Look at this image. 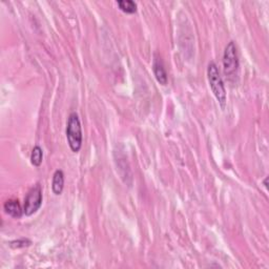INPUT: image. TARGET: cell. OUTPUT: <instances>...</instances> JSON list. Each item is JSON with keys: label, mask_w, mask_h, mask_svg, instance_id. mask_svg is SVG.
<instances>
[{"label": "cell", "mask_w": 269, "mask_h": 269, "mask_svg": "<svg viewBox=\"0 0 269 269\" xmlns=\"http://www.w3.org/2000/svg\"><path fill=\"white\" fill-rule=\"evenodd\" d=\"M207 78H208L210 90H212L216 99L218 100V102L220 103L222 108H224L227 100L226 90H225V85L223 82V79L220 75L219 69H218L217 64L214 61H212L208 64Z\"/></svg>", "instance_id": "1"}, {"label": "cell", "mask_w": 269, "mask_h": 269, "mask_svg": "<svg viewBox=\"0 0 269 269\" xmlns=\"http://www.w3.org/2000/svg\"><path fill=\"white\" fill-rule=\"evenodd\" d=\"M67 139L72 151L78 152L82 147V127L77 113H71L67 124Z\"/></svg>", "instance_id": "2"}, {"label": "cell", "mask_w": 269, "mask_h": 269, "mask_svg": "<svg viewBox=\"0 0 269 269\" xmlns=\"http://www.w3.org/2000/svg\"><path fill=\"white\" fill-rule=\"evenodd\" d=\"M239 57L237 47L234 41H230L225 48L223 54V70L226 78L235 77L239 70Z\"/></svg>", "instance_id": "3"}, {"label": "cell", "mask_w": 269, "mask_h": 269, "mask_svg": "<svg viewBox=\"0 0 269 269\" xmlns=\"http://www.w3.org/2000/svg\"><path fill=\"white\" fill-rule=\"evenodd\" d=\"M42 205V190L40 184H36L34 187H32L30 192L27 193L25 200H24V213L25 216L30 217L38 212V209Z\"/></svg>", "instance_id": "4"}, {"label": "cell", "mask_w": 269, "mask_h": 269, "mask_svg": "<svg viewBox=\"0 0 269 269\" xmlns=\"http://www.w3.org/2000/svg\"><path fill=\"white\" fill-rule=\"evenodd\" d=\"M152 71H154V74H155L157 81L160 84L166 85L167 84V73L165 71L162 58L160 57V55H158V54H155V56H154V62H152Z\"/></svg>", "instance_id": "5"}, {"label": "cell", "mask_w": 269, "mask_h": 269, "mask_svg": "<svg viewBox=\"0 0 269 269\" xmlns=\"http://www.w3.org/2000/svg\"><path fill=\"white\" fill-rule=\"evenodd\" d=\"M3 208H4V212L6 214L13 218H15V219H20V218L23 217V215L24 214L19 201L15 200V199H11V200L6 201L4 203Z\"/></svg>", "instance_id": "6"}, {"label": "cell", "mask_w": 269, "mask_h": 269, "mask_svg": "<svg viewBox=\"0 0 269 269\" xmlns=\"http://www.w3.org/2000/svg\"><path fill=\"white\" fill-rule=\"evenodd\" d=\"M64 188V173L61 170H57L54 172L53 182H52V191L56 196L62 194Z\"/></svg>", "instance_id": "7"}, {"label": "cell", "mask_w": 269, "mask_h": 269, "mask_svg": "<svg viewBox=\"0 0 269 269\" xmlns=\"http://www.w3.org/2000/svg\"><path fill=\"white\" fill-rule=\"evenodd\" d=\"M117 5L122 12L127 14H134L137 12V3L133 0H118Z\"/></svg>", "instance_id": "8"}, {"label": "cell", "mask_w": 269, "mask_h": 269, "mask_svg": "<svg viewBox=\"0 0 269 269\" xmlns=\"http://www.w3.org/2000/svg\"><path fill=\"white\" fill-rule=\"evenodd\" d=\"M42 160H43V151H42L40 147L36 145V147L32 150L31 163L36 167H39L42 163Z\"/></svg>", "instance_id": "9"}, {"label": "cell", "mask_w": 269, "mask_h": 269, "mask_svg": "<svg viewBox=\"0 0 269 269\" xmlns=\"http://www.w3.org/2000/svg\"><path fill=\"white\" fill-rule=\"evenodd\" d=\"M31 244V241L27 239H21L17 240V241H13L10 243V246L12 248H20V247H25Z\"/></svg>", "instance_id": "10"}]
</instances>
